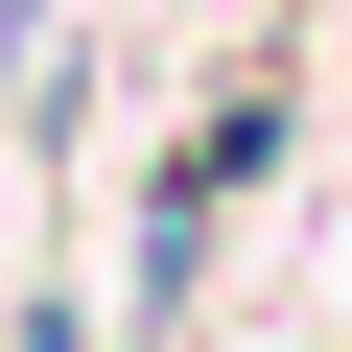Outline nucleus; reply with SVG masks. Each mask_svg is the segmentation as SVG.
Wrapping results in <instances>:
<instances>
[{
  "label": "nucleus",
  "instance_id": "nucleus-1",
  "mask_svg": "<svg viewBox=\"0 0 352 352\" xmlns=\"http://www.w3.org/2000/svg\"><path fill=\"white\" fill-rule=\"evenodd\" d=\"M0 47H24V0H0Z\"/></svg>",
  "mask_w": 352,
  "mask_h": 352
}]
</instances>
